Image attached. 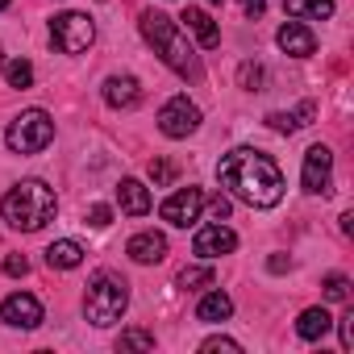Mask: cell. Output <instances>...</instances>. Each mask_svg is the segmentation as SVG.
Segmentation results:
<instances>
[{
	"label": "cell",
	"mask_w": 354,
	"mask_h": 354,
	"mask_svg": "<svg viewBox=\"0 0 354 354\" xmlns=\"http://www.w3.org/2000/svg\"><path fill=\"white\" fill-rule=\"evenodd\" d=\"M142 38L154 46V55H158L175 75H184V80H201V55H196V46L188 42V34L175 26L167 13L146 9V13H142Z\"/></svg>",
	"instance_id": "cell-2"
},
{
	"label": "cell",
	"mask_w": 354,
	"mask_h": 354,
	"mask_svg": "<svg viewBox=\"0 0 354 354\" xmlns=\"http://www.w3.org/2000/svg\"><path fill=\"white\" fill-rule=\"evenodd\" d=\"M342 234H354V213H342Z\"/></svg>",
	"instance_id": "cell-35"
},
{
	"label": "cell",
	"mask_w": 354,
	"mask_h": 354,
	"mask_svg": "<svg viewBox=\"0 0 354 354\" xmlns=\"http://www.w3.org/2000/svg\"><path fill=\"white\" fill-rule=\"evenodd\" d=\"M201 350H205V354H217V350H230V354H238L242 346H238L234 337H225V333H217V337H205V342H201Z\"/></svg>",
	"instance_id": "cell-28"
},
{
	"label": "cell",
	"mask_w": 354,
	"mask_h": 354,
	"mask_svg": "<svg viewBox=\"0 0 354 354\" xmlns=\"http://www.w3.org/2000/svg\"><path fill=\"white\" fill-rule=\"evenodd\" d=\"M263 80H267V71H263L259 63H246V67L238 71V84H242L246 92H259V88H263Z\"/></svg>",
	"instance_id": "cell-26"
},
{
	"label": "cell",
	"mask_w": 354,
	"mask_h": 354,
	"mask_svg": "<svg viewBox=\"0 0 354 354\" xmlns=\"http://www.w3.org/2000/svg\"><path fill=\"white\" fill-rule=\"evenodd\" d=\"M26 271H30V259H26V254H9V259H5V275L17 279V275H26Z\"/></svg>",
	"instance_id": "cell-31"
},
{
	"label": "cell",
	"mask_w": 354,
	"mask_h": 354,
	"mask_svg": "<svg viewBox=\"0 0 354 354\" xmlns=\"http://www.w3.org/2000/svg\"><path fill=\"white\" fill-rule=\"evenodd\" d=\"M267 271H271V275H283V271H292V259H283V254H271V259H267Z\"/></svg>",
	"instance_id": "cell-33"
},
{
	"label": "cell",
	"mask_w": 354,
	"mask_h": 354,
	"mask_svg": "<svg viewBox=\"0 0 354 354\" xmlns=\"http://www.w3.org/2000/svg\"><path fill=\"white\" fill-rule=\"evenodd\" d=\"M209 5H225V0H209Z\"/></svg>",
	"instance_id": "cell-37"
},
{
	"label": "cell",
	"mask_w": 354,
	"mask_h": 354,
	"mask_svg": "<svg viewBox=\"0 0 354 354\" xmlns=\"http://www.w3.org/2000/svg\"><path fill=\"white\" fill-rule=\"evenodd\" d=\"M46 263H50L55 271H71V267H80V263H84V246H80V242H71V238L50 242V246H46Z\"/></svg>",
	"instance_id": "cell-19"
},
{
	"label": "cell",
	"mask_w": 354,
	"mask_h": 354,
	"mask_svg": "<svg viewBox=\"0 0 354 354\" xmlns=\"http://www.w3.org/2000/svg\"><path fill=\"white\" fill-rule=\"evenodd\" d=\"M337 333H342V350H354V313H346L337 321Z\"/></svg>",
	"instance_id": "cell-30"
},
{
	"label": "cell",
	"mask_w": 354,
	"mask_h": 354,
	"mask_svg": "<svg viewBox=\"0 0 354 354\" xmlns=\"http://www.w3.org/2000/svg\"><path fill=\"white\" fill-rule=\"evenodd\" d=\"M234 246H238V234H234L230 225H221V221L201 225L196 238H192V250H196L205 263H213V259H221V254H234Z\"/></svg>",
	"instance_id": "cell-11"
},
{
	"label": "cell",
	"mask_w": 354,
	"mask_h": 354,
	"mask_svg": "<svg viewBox=\"0 0 354 354\" xmlns=\"http://www.w3.org/2000/svg\"><path fill=\"white\" fill-rule=\"evenodd\" d=\"M125 308H129V283H125L121 275H113V271H100V275L88 283V296H84V317H88V325L109 329V325H117V321L125 317Z\"/></svg>",
	"instance_id": "cell-4"
},
{
	"label": "cell",
	"mask_w": 354,
	"mask_h": 354,
	"mask_svg": "<svg viewBox=\"0 0 354 354\" xmlns=\"http://www.w3.org/2000/svg\"><path fill=\"white\" fill-rule=\"evenodd\" d=\"M325 300H350V279L346 275H325Z\"/></svg>",
	"instance_id": "cell-27"
},
{
	"label": "cell",
	"mask_w": 354,
	"mask_h": 354,
	"mask_svg": "<svg viewBox=\"0 0 354 354\" xmlns=\"http://www.w3.org/2000/svg\"><path fill=\"white\" fill-rule=\"evenodd\" d=\"M150 180H154V188H171L175 162H171V158H150Z\"/></svg>",
	"instance_id": "cell-25"
},
{
	"label": "cell",
	"mask_w": 354,
	"mask_h": 354,
	"mask_svg": "<svg viewBox=\"0 0 354 354\" xmlns=\"http://www.w3.org/2000/svg\"><path fill=\"white\" fill-rule=\"evenodd\" d=\"M117 205H121V213H129V217H146V213H150V192H146V184L121 180V184H117Z\"/></svg>",
	"instance_id": "cell-15"
},
{
	"label": "cell",
	"mask_w": 354,
	"mask_h": 354,
	"mask_svg": "<svg viewBox=\"0 0 354 354\" xmlns=\"http://www.w3.org/2000/svg\"><path fill=\"white\" fill-rule=\"evenodd\" d=\"M201 209H205V192H201V188H180V192H171V196L162 201L158 217H162L167 225H180V230H188V225L201 217Z\"/></svg>",
	"instance_id": "cell-9"
},
{
	"label": "cell",
	"mask_w": 354,
	"mask_h": 354,
	"mask_svg": "<svg viewBox=\"0 0 354 354\" xmlns=\"http://www.w3.org/2000/svg\"><path fill=\"white\" fill-rule=\"evenodd\" d=\"M0 67H5V50H0Z\"/></svg>",
	"instance_id": "cell-38"
},
{
	"label": "cell",
	"mask_w": 354,
	"mask_h": 354,
	"mask_svg": "<svg viewBox=\"0 0 354 354\" xmlns=\"http://www.w3.org/2000/svg\"><path fill=\"white\" fill-rule=\"evenodd\" d=\"M0 321L13 325V329H38L42 325V300L30 292H13L0 300Z\"/></svg>",
	"instance_id": "cell-10"
},
{
	"label": "cell",
	"mask_w": 354,
	"mask_h": 354,
	"mask_svg": "<svg viewBox=\"0 0 354 354\" xmlns=\"http://www.w3.org/2000/svg\"><path fill=\"white\" fill-rule=\"evenodd\" d=\"M313 117H317V104H313V100H304L296 113H267V125H271L275 133H296V129L313 125Z\"/></svg>",
	"instance_id": "cell-17"
},
{
	"label": "cell",
	"mask_w": 354,
	"mask_h": 354,
	"mask_svg": "<svg viewBox=\"0 0 354 354\" xmlns=\"http://www.w3.org/2000/svg\"><path fill=\"white\" fill-rule=\"evenodd\" d=\"M205 205H209L213 221H225V217H230V201H225V196H213V201H205Z\"/></svg>",
	"instance_id": "cell-32"
},
{
	"label": "cell",
	"mask_w": 354,
	"mask_h": 354,
	"mask_svg": "<svg viewBox=\"0 0 354 354\" xmlns=\"http://www.w3.org/2000/svg\"><path fill=\"white\" fill-rule=\"evenodd\" d=\"M100 92H104V104L109 109H133L142 100V84L133 75H109Z\"/></svg>",
	"instance_id": "cell-14"
},
{
	"label": "cell",
	"mask_w": 354,
	"mask_h": 354,
	"mask_svg": "<svg viewBox=\"0 0 354 354\" xmlns=\"http://www.w3.org/2000/svg\"><path fill=\"white\" fill-rule=\"evenodd\" d=\"M5 142H9L13 154H38V150H46V146L55 142V121H50V113H46V109H26V113H17L13 125H9V133H5Z\"/></svg>",
	"instance_id": "cell-5"
},
{
	"label": "cell",
	"mask_w": 354,
	"mask_h": 354,
	"mask_svg": "<svg viewBox=\"0 0 354 354\" xmlns=\"http://www.w3.org/2000/svg\"><path fill=\"white\" fill-rule=\"evenodd\" d=\"M125 254H129L133 263H142V267L162 263V259H167V238H162L158 230H142V234H133V238H129Z\"/></svg>",
	"instance_id": "cell-13"
},
{
	"label": "cell",
	"mask_w": 354,
	"mask_h": 354,
	"mask_svg": "<svg viewBox=\"0 0 354 354\" xmlns=\"http://www.w3.org/2000/svg\"><path fill=\"white\" fill-rule=\"evenodd\" d=\"M0 213H5V221L21 234H38L46 221H55L59 213V201H55V188H46L42 180H21L5 192V201H0Z\"/></svg>",
	"instance_id": "cell-3"
},
{
	"label": "cell",
	"mask_w": 354,
	"mask_h": 354,
	"mask_svg": "<svg viewBox=\"0 0 354 354\" xmlns=\"http://www.w3.org/2000/svg\"><path fill=\"white\" fill-rule=\"evenodd\" d=\"M217 180L234 201H242L250 209H275L283 201V171L275 167L271 154H263L254 146H238V150L221 154Z\"/></svg>",
	"instance_id": "cell-1"
},
{
	"label": "cell",
	"mask_w": 354,
	"mask_h": 354,
	"mask_svg": "<svg viewBox=\"0 0 354 354\" xmlns=\"http://www.w3.org/2000/svg\"><path fill=\"white\" fill-rule=\"evenodd\" d=\"M283 13L292 21H325L333 17V0H283Z\"/></svg>",
	"instance_id": "cell-18"
},
{
	"label": "cell",
	"mask_w": 354,
	"mask_h": 354,
	"mask_svg": "<svg viewBox=\"0 0 354 354\" xmlns=\"http://www.w3.org/2000/svg\"><path fill=\"white\" fill-rule=\"evenodd\" d=\"M242 9H246V17H263V9H267V0H242Z\"/></svg>",
	"instance_id": "cell-34"
},
{
	"label": "cell",
	"mask_w": 354,
	"mask_h": 354,
	"mask_svg": "<svg viewBox=\"0 0 354 354\" xmlns=\"http://www.w3.org/2000/svg\"><path fill=\"white\" fill-rule=\"evenodd\" d=\"M50 42L63 50V55H80L96 42V21L88 13H59L50 21Z\"/></svg>",
	"instance_id": "cell-6"
},
{
	"label": "cell",
	"mask_w": 354,
	"mask_h": 354,
	"mask_svg": "<svg viewBox=\"0 0 354 354\" xmlns=\"http://www.w3.org/2000/svg\"><path fill=\"white\" fill-rule=\"evenodd\" d=\"M5 75H9V84H13V88H30V84H34V63L13 59V63H5Z\"/></svg>",
	"instance_id": "cell-24"
},
{
	"label": "cell",
	"mask_w": 354,
	"mask_h": 354,
	"mask_svg": "<svg viewBox=\"0 0 354 354\" xmlns=\"http://www.w3.org/2000/svg\"><path fill=\"white\" fill-rule=\"evenodd\" d=\"M158 129L167 138H188L201 129V109L188 100V96H171L162 109H158Z\"/></svg>",
	"instance_id": "cell-8"
},
{
	"label": "cell",
	"mask_w": 354,
	"mask_h": 354,
	"mask_svg": "<svg viewBox=\"0 0 354 354\" xmlns=\"http://www.w3.org/2000/svg\"><path fill=\"white\" fill-rule=\"evenodd\" d=\"M109 221H113V209H109V205H92V209H88V225H92V230H104Z\"/></svg>",
	"instance_id": "cell-29"
},
{
	"label": "cell",
	"mask_w": 354,
	"mask_h": 354,
	"mask_svg": "<svg viewBox=\"0 0 354 354\" xmlns=\"http://www.w3.org/2000/svg\"><path fill=\"white\" fill-rule=\"evenodd\" d=\"M300 184L308 196H329L333 192V150L329 146H308L304 150V167H300Z\"/></svg>",
	"instance_id": "cell-7"
},
{
	"label": "cell",
	"mask_w": 354,
	"mask_h": 354,
	"mask_svg": "<svg viewBox=\"0 0 354 354\" xmlns=\"http://www.w3.org/2000/svg\"><path fill=\"white\" fill-rule=\"evenodd\" d=\"M180 21H188V30L196 34V42L205 46V50H213L217 42H221V30H217V21L205 13V9H184V17Z\"/></svg>",
	"instance_id": "cell-16"
},
{
	"label": "cell",
	"mask_w": 354,
	"mask_h": 354,
	"mask_svg": "<svg viewBox=\"0 0 354 354\" xmlns=\"http://www.w3.org/2000/svg\"><path fill=\"white\" fill-rule=\"evenodd\" d=\"M175 283H180L184 292H196V288H213V267H184Z\"/></svg>",
	"instance_id": "cell-22"
},
{
	"label": "cell",
	"mask_w": 354,
	"mask_h": 354,
	"mask_svg": "<svg viewBox=\"0 0 354 354\" xmlns=\"http://www.w3.org/2000/svg\"><path fill=\"white\" fill-rule=\"evenodd\" d=\"M234 317V300L217 288V292H209L201 304H196V321H209V325H217V321H230Z\"/></svg>",
	"instance_id": "cell-20"
},
{
	"label": "cell",
	"mask_w": 354,
	"mask_h": 354,
	"mask_svg": "<svg viewBox=\"0 0 354 354\" xmlns=\"http://www.w3.org/2000/svg\"><path fill=\"white\" fill-rule=\"evenodd\" d=\"M329 329H333V317H329L325 308H304L300 321H296V333H300L304 342H317V337H325Z\"/></svg>",
	"instance_id": "cell-21"
},
{
	"label": "cell",
	"mask_w": 354,
	"mask_h": 354,
	"mask_svg": "<svg viewBox=\"0 0 354 354\" xmlns=\"http://www.w3.org/2000/svg\"><path fill=\"white\" fill-rule=\"evenodd\" d=\"M117 350H154V333H146V329H121Z\"/></svg>",
	"instance_id": "cell-23"
},
{
	"label": "cell",
	"mask_w": 354,
	"mask_h": 354,
	"mask_svg": "<svg viewBox=\"0 0 354 354\" xmlns=\"http://www.w3.org/2000/svg\"><path fill=\"white\" fill-rule=\"evenodd\" d=\"M275 42H279V50L292 55V59H308V55L317 50V34H313L304 21H288V26H279Z\"/></svg>",
	"instance_id": "cell-12"
},
{
	"label": "cell",
	"mask_w": 354,
	"mask_h": 354,
	"mask_svg": "<svg viewBox=\"0 0 354 354\" xmlns=\"http://www.w3.org/2000/svg\"><path fill=\"white\" fill-rule=\"evenodd\" d=\"M5 9H9V0H0V13H5Z\"/></svg>",
	"instance_id": "cell-36"
}]
</instances>
